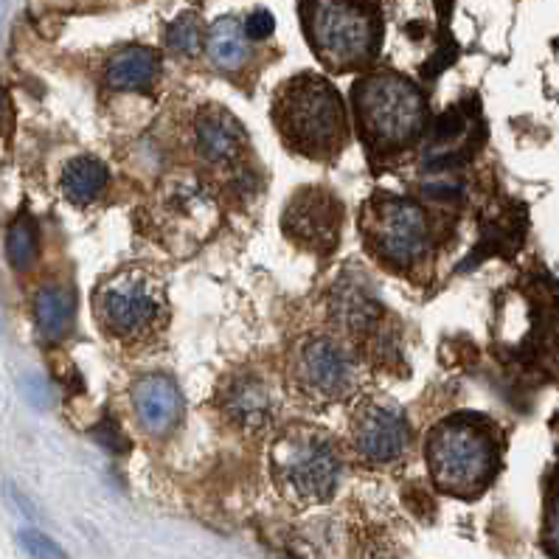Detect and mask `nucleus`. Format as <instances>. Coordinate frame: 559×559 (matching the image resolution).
I'll use <instances>...</instances> for the list:
<instances>
[{
  "mask_svg": "<svg viewBox=\"0 0 559 559\" xmlns=\"http://www.w3.org/2000/svg\"><path fill=\"white\" fill-rule=\"evenodd\" d=\"M273 118L287 144L309 158L335 155L346 144V110L338 90L321 76L290 79L279 93Z\"/></svg>",
  "mask_w": 559,
  "mask_h": 559,
  "instance_id": "nucleus-1",
  "label": "nucleus"
},
{
  "mask_svg": "<svg viewBox=\"0 0 559 559\" xmlns=\"http://www.w3.org/2000/svg\"><path fill=\"white\" fill-rule=\"evenodd\" d=\"M354 107L363 135L374 147L399 149L413 144L425 130V99L405 76L371 74L357 82Z\"/></svg>",
  "mask_w": 559,
  "mask_h": 559,
  "instance_id": "nucleus-2",
  "label": "nucleus"
},
{
  "mask_svg": "<svg viewBox=\"0 0 559 559\" xmlns=\"http://www.w3.org/2000/svg\"><path fill=\"white\" fill-rule=\"evenodd\" d=\"M304 26L315 54L335 71L368 62L380 43V20L360 0H304Z\"/></svg>",
  "mask_w": 559,
  "mask_h": 559,
  "instance_id": "nucleus-3",
  "label": "nucleus"
},
{
  "mask_svg": "<svg viewBox=\"0 0 559 559\" xmlns=\"http://www.w3.org/2000/svg\"><path fill=\"white\" fill-rule=\"evenodd\" d=\"M427 464L444 492L475 495L495 472V444L470 419H447L430 433Z\"/></svg>",
  "mask_w": 559,
  "mask_h": 559,
  "instance_id": "nucleus-4",
  "label": "nucleus"
},
{
  "mask_svg": "<svg viewBox=\"0 0 559 559\" xmlns=\"http://www.w3.org/2000/svg\"><path fill=\"white\" fill-rule=\"evenodd\" d=\"M99 315L102 324L121 338L141 335L155 324L161 312V287L144 270H127L113 281H107L99 293Z\"/></svg>",
  "mask_w": 559,
  "mask_h": 559,
  "instance_id": "nucleus-5",
  "label": "nucleus"
},
{
  "mask_svg": "<svg viewBox=\"0 0 559 559\" xmlns=\"http://www.w3.org/2000/svg\"><path fill=\"white\" fill-rule=\"evenodd\" d=\"M276 467L284 484L304 501H326L340 478L338 453L321 436L284 439L276 453Z\"/></svg>",
  "mask_w": 559,
  "mask_h": 559,
  "instance_id": "nucleus-6",
  "label": "nucleus"
},
{
  "mask_svg": "<svg viewBox=\"0 0 559 559\" xmlns=\"http://www.w3.org/2000/svg\"><path fill=\"white\" fill-rule=\"evenodd\" d=\"M368 236L383 259L411 265L427 251L425 211L405 197H380L371 206Z\"/></svg>",
  "mask_w": 559,
  "mask_h": 559,
  "instance_id": "nucleus-7",
  "label": "nucleus"
},
{
  "mask_svg": "<svg viewBox=\"0 0 559 559\" xmlns=\"http://www.w3.org/2000/svg\"><path fill=\"white\" fill-rule=\"evenodd\" d=\"M295 377L309 397L340 399L357 383V363L335 340L312 338L298 352Z\"/></svg>",
  "mask_w": 559,
  "mask_h": 559,
  "instance_id": "nucleus-8",
  "label": "nucleus"
},
{
  "mask_svg": "<svg viewBox=\"0 0 559 559\" xmlns=\"http://www.w3.org/2000/svg\"><path fill=\"white\" fill-rule=\"evenodd\" d=\"M340 203L324 189H304L290 200L284 211V231L301 248L315 253H329L338 245Z\"/></svg>",
  "mask_w": 559,
  "mask_h": 559,
  "instance_id": "nucleus-9",
  "label": "nucleus"
},
{
  "mask_svg": "<svg viewBox=\"0 0 559 559\" xmlns=\"http://www.w3.org/2000/svg\"><path fill=\"white\" fill-rule=\"evenodd\" d=\"M354 447L371 464L397 461L411 442L405 413L394 402H368L354 416Z\"/></svg>",
  "mask_w": 559,
  "mask_h": 559,
  "instance_id": "nucleus-10",
  "label": "nucleus"
},
{
  "mask_svg": "<svg viewBox=\"0 0 559 559\" xmlns=\"http://www.w3.org/2000/svg\"><path fill=\"white\" fill-rule=\"evenodd\" d=\"M133 411L149 436H169L183 419V394L172 377L149 374L133 385Z\"/></svg>",
  "mask_w": 559,
  "mask_h": 559,
  "instance_id": "nucleus-11",
  "label": "nucleus"
},
{
  "mask_svg": "<svg viewBox=\"0 0 559 559\" xmlns=\"http://www.w3.org/2000/svg\"><path fill=\"white\" fill-rule=\"evenodd\" d=\"M197 149L208 163H234L245 149V130L228 110L206 107L197 118Z\"/></svg>",
  "mask_w": 559,
  "mask_h": 559,
  "instance_id": "nucleus-12",
  "label": "nucleus"
},
{
  "mask_svg": "<svg viewBox=\"0 0 559 559\" xmlns=\"http://www.w3.org/2000/svg\"><path fill=\"white\" fill-rule=\"evenodd\" d=\"M228 419L239 427H267L273 422V397L267 385L256 377H239L231 383L228 394L222 397Z\"/></svg>",
  "mask_w": 559,
  "mask_h": 559,
  "instance_id": "nucleus-13",
  "label": "nucleus"
},
{
  "mask_svg": "<svg viewBox=\"0 0 559 559\" xmlns=\"http://www.w3.org/2000/svg\"><path fill=\"white\" fill-rule=\"evenodd\" d=\"M332 309H335L340 326H346L349 332H366L380 315V301H377L371 281L363 276L360 279L346 276V279H340L338 290H335Z\"/></svg>",
  "mask_w": 559,
  "mask_h": 559,
  "instance_id": "nucleus-14",
  "label": "nucleus"
},
{
  "mask_svg": "<svg viewBox=\"0 0 559 559\" xmlns=\"http://www.w3.org/2000/svg\"><path fill=\"white\" fill-rule=\"evenodd\" d=\"M161 76V57L152 48H124L107 62L104 79L116 90H147Z\"/></svg>",
  "mask_w": 559,
  "mask_h": 559,
  "instance_id": "nucleus-15",
  "label": "nucleus"
},
{
  "mask_svg": "<svg viewBox=\"0 0 559 559\" xmlns=\"http://www.w3.org/2000/svg\"><path fill=\"white\" fill-rule=\"evenodd\" d=\"M76 315V301L71 290L57 287V284H48L37 293L34 301V321L40 335L48 343H59L62 338H68L71 326H74Z\"/></svg>",
  "mask_w": 559,
  "mask_h": 559,
  "instance_id": "nucleus-16",
  "label": "nucleus"
},
{
  "mask_svg": "<svg viewBox=\"0 0 559 559\" xmlns=\"http://www.w3.org/2000/svg\"><path fill=\"white\" fill-rule=\"evenodd\" d=\"M208 57L222 71H239L248 62V34L236 17H220L208 31Z\"/></svg>",
  "mask_w": 559,
  "mask_h": 559,
  "instance_id": "nucleus-17",
  "label": "nucleus"
},
{
  "mask_svg": "<svg viewBox=\"0 0 559 559\" xmlns=\"http://www.w3.org/2000/svg\"><path fill=\"white\" fill-rule=\"evenodd\" d=\"M107 180H110L107 166L85 155V158H76L65 166L62 192L68 194V200H74V203H90L107 189Z\"/></svg>",
  "mask_w": 559,
  "mask_h": 559,
  "instance_id": "nucleus-18",
  "label": "nucleus"
},
{
  "mask_svg": "<svg viewBox=\"0 0 559 559\" xmlns=\"http://www.w3.org/2000/svg\"><path fill=\"white\" fill-rule=\"evenodd\" d=\"M40 253V231H37V222L31 220L29 214L17 217L9 231H6V259L15 270H26L34 265Z\"/></svg>",
  "mask_w": 559,
  "mask_h": 559,
  "instance_id": "nucleus-19",
  "label": "nucleus"
},
{
  "mask_svg": "<svg viewBox=\"0 0 559 559\" xmlns=\"http://www.w3.org/2000/svg\"><path fill=\"white\" fill-rule=\"evenodd\" d=\"M166 48L175 51L180 57H197L203 48V26L192 12L180 15L169 23L166 29Z\"/></svg>",
  "mask_w": 559,
  "mask_h": 559,
  "instance_id": "nucleus-20",
  "label": "nucleus"
},
{
  "mask_svg": "<svg viewBox=\"0 0 559 559\" xmlns=\"http://www.w3.org/2000/svg\"><path fill=\"white\" fill-rule=\"evenodd\" d=\"M17 543L20 548L29 554L31 559H68L65 554V548L57 543V540H51L48 534L37 529H23L17 534Z\"/></svg>",
  "mask_w": 559,
  "mask_h": 559,
  "instance_id": "nucleus-21",
  "label": "nucleus"
},
{
  "mask_svg": "<svg viewBox=\"0 0 559 559\" xmlns=\"http://www.w3.org/2000/svg\"><path fill=\"white\" fill-rule=\"evenodd\" d=\"M20 391H23V399L29 402L31 408H37V411H48L54 405V388L37 371H31V374H26L20 380Z\"/></svg>",
  "mask_w": 559,
  "mask_h": 559,
  "instance_id": "nucleus-22",
  "label": "nucleus"
},
{
  "mask_svg": "<svg viewBox=\"0 0 559 559\" xmlns=\"http://www.w3.org/2000/svg\"><path fill=\"white\" fill-rule=\"evenodd\" d=\"M273 31H276V17L270 15L267 9H256V12H251L248 23H245V34H248L251 40H267Z\"/></svg>",
  "mask_w": 559,
  "mask_h": 559,
  "instance_id": "nucleus-23",
  "label": "nucleus"
},
{
  "mask_svg": "<svg viewBox=\"0 0 559 559\" xmlns=\"http://www.w3.org/2000/svg\"><path fill=\"white\" fill-rule=\"evenodd\" d=\"M461 133V116H458L456 110H450V113H444L439 121H436V130H433V138L442 144V141H450V138H456Z\"/></svg>",
  "mask_w": 559,
  "mask_h": 559,
  "instance_id": "nucleus-24",
  "label": "nucleus"
},
{
  "mask_svg": "<svg viewBox=\"0 0 559 559\" xmlns=\"http://www.w3.org/2000/svg\"><path fill=\"white\" fill-rule=\"evenodd\" d=\"M545 540H548V548L559 557V501L554 503L551 515H548V534H545Z\"/></svg>",
  "mask_w": 559,
  "mask_h": 559,
  "instance_id": "nucleus-25",
  "label": "nucleus"
},
{
  "mask_svg": "<svg viewBox=\"0 0 559 559\" xmlns=\"http://www.w3.org/2000/svg\"><path fill=\"white\" fill-rule=\"evenodd\" d=\"M9 495H12V501H15L17 506H20V512H26V515H29V517H34V509H31V503L26 501V498H23V495H20V492H17V489L12 484H9Z\"/></svg>",
  "mask_w": 559,
  "mask_h": 559,
  "instance_id": "nucleus-26",
  "label": "nucleus"
},
{
  "mask_svg": "<svg viewBox=\"0 0 559 559\" xmlns=\"http://www.w3.org/2000/svg\"><path fill=\"white\" fill-rule=\"evenodd\" d=\"M433 3H436V12H439V17L447 20L450 12H453V3H456V0H433Z\"/></svg>",
  "mask_w": 559,
  "mask_h": 559,
  "instance_id": "nucleus-27",
  "label": "nucleus"
},
{
  "mask_svg": "<svg viewBox=\"0 0 559 559\" xmlns=\"http://www.w3.org/2000/svg\"><path fill=\"white\" fill-rule=\"evenodd\" d=\"M0 332H3V309H0Z\"/></svg>",
  "mask_w": 559,
  "mask_h": 559,
  "instance_id": "nucleus-28",
  "label": "nucleus"
}]
</instances>
